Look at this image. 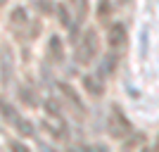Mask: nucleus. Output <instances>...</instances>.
I'll use <instances>...</instances> for the list:
<instances>
[{"label": "nucleus", "instance_id": "6", "mask_svg": "<svg viewBox=\"0 0 159 152\" xmlns=\"http://www.w3.org/2000/svg\"><path fill=\"white\" fill-rule=\"evenodd\" d=\"M12 124H14V128H17V133H19V136H24V138H31L33 133H36L33 124H31L29 119H24V117H17Z\"/></svg>", "mask_w": 159, "mask_h": 152}, {"label": "nucleus", "instance_id": "11", "mask_svg": "<svg viewBox=\"0 0 159 152\" xmlns=\"http://www.w3.org/2000/svg\"><path fill=\"white\" fill-rule=\"evenodd\" d=\"M19 98L24 100L26 105H31V107H36V105H38V95H33V90H31V88H21Z\"/></svg>", "mask_w": 159, "mask_h": 152}, {"label": "nucleus", "instance_id": "7", "mask_svg": "<svg viewBox=\"0 0 159 152\" xmlns=\"http://www.w3.org/2000/svg\"><path fill=\"white\" fill-rule=\"evenodd\" d=\"M29 24V17H26V10L24 7H17V10H12V14H10V26L12 29H21Z\"/></svg>", "mask_w": 159, "mask_h": 152}, {"label": "nucleus", "instance_id": "9", "mask_svg": "<svg viewBox=\"0 0 159 152\" xmlns=\"http://www.w3.org/2000/svg\"><path fill=\"white\" fill-rule=\"evenodd\" d=\"M50 57H52L55 62H62V57H64V50H62V40L57 38V36H52V38H50Z\"/></svg>", "mask_w": 159, "mask_h": 152}, {"label": "nucleus", "instance_id": "13", "mask_svg": "<svg viewBox=\"0 0 159 152\" xmlns=\"http://www.w3.org/2000/svg\"><path fill=\"white\" fill-rule=\"evenodd\" d=\"M5 2H7V0H0V7H2V5H5Z\"/></svg>", "mask_w": 159, "mask_h": 152}, {"label": "nucleus", "instance_id": "4", "mask_svg": "<svg viewBox=\"0 0 159 152\" xmlns=\"http://www.w3.org/2000/svg\"><path fill=\"white\" fill-rule=\"evenodd\" d=\"M107 43H109V48H112V50H121V48H126V43H128V38H126V29L121 26V24H114V26L109 29Z\"/></svg>", "mask_w": 159, "mask_h": 152}, {"label": "nucleus", "instance_id": "12", "mask_svg": "<svg viewBox=\"0 0 159 152\" xmlns=\"http://www.w3.org/2000/svg\"><path fill=\"white\" fill-rule=\"evenodd\" d=\"M0 112H2V117H5V119H10V121L17 119V114H14V107H12V105H7L5 100H0Z\"/></svg>", "mask_w": 159, "mask_h": 152}, {"label": "nucleus", "instance_id": "10", "mask_svg": "<svg viewBox=\"0 0 159 152\" xmlns=\"http://www.w3.org/2000/svg\"><path fill=\"white\" fill-rule=\"evenodd\" d=\"M55 12H57V19H60V24H64V26H71V14L66 12V7L64 5H55Z\"/></svg>", "mask_w": 159, "mask_h": 152}, {"label": "nucleus", "instance_id": "5", "mask_svg": "<svg viewBox=\"0 0 159 152\" xmlns=\"http://www.w3.org/2000/svg\"><path fill=\"white\" fill-rule=\"evenodd\" d=\"M83 86H86V90L90 93V95H95V98H102V95H105V79H102L100 74H88L86 79H83Z\"/></svg>", "mask_w": 159, "mask_h": 152}, {"label": "nucleus", "instance_id": "8", "mask_svg": "<svg viewBox=\"0 0 159 152\" xmlns=\"http://www.w3.org/2000/svg\"><path fill=\"white\" fill-rule=\"evenodd\" d=\"M114 69H116V55L109 53V55L105 57V62H102V67H100V71H98V74L102 76V79H105V76H109Z\"/></svg>", "mask_w": 159, "mask_h": 152}, {"label": "nucleus", "instance_id": "2", "mask_svg": "<svg viewBox=\"0 0 159 152\" xmlns=\"http://www.w3.org/2000/svg\"><path fill=\"white\" fill-rule=\"evenodd\" d=\"M107 131H109V136H112L114 140H124L126 136L133 133V126H131V121H128V117L121 112V107H116V105L112 107L109 119H107Z\"/></svg>", "mask_w": 159, "mask_h": 152}, {"label": "nucleus", "instance_id": "3", "mask_svg": "<svg viewBox=\"0 0 159 152\" xmlns=\"http://www.w3.org/2000/svg\"><path fill=\"white\" fill-rule=\"evenodd\" d=\"M57 90L62 93V98H64V100H66V102H69L71 107H76V112H79L81 117L86 114V105L81 102V98L76 95V90H74V88L69 86V83H57Z\"/></svg>", "mask_w": 159, "mask_h": 152}, {"label": "nucleus", "instance_id": "14", "mask_svg": "<svg viewBox=\"0 0 159 152\" xmlns=\"http://www.w3.org/2000/svg\"><path fill=\"white\" fill-rule=\"evenodd\" d=\"M121 2H128V0H121Z\"/></svg>", "mask_w": 159, "mask_h": 152}, {"label": "nucleus", "instance_id": "1", "mask_svg": "<svg viewBox=\"0 0 159 152\" xmlns=\"http://www.w3.org/2000/svg\"><path fill=\"white\" fill-rule=\"evenodd\" d=\"M76 62L79 64H93V60L100 55V40H98V33L93 29H88L79 36L76 40Z\"/></svg>", "mask_w": 159, "mask_h": 152}]
</instances>
